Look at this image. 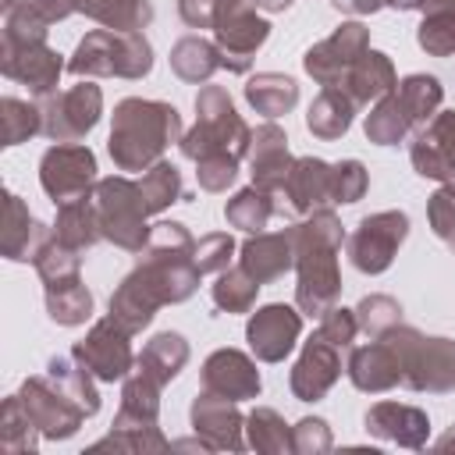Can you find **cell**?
I'll return each mask as SVG.
<instances>
[{
    "instance_id": "cell-1",
    "label": "cell",
    "mask_w": 455,
    "mask_h": 455,
    "mask_svg": "<svg viewBox=\"0 0 455 455\" xmlns=\"http://www.w3.org/2000/svg\"><path fill=\"white\" fill-rule=\"evenodd\" d=\"M203 270L196 267V242L185 224L160 220L149 231L139 267L110 295V316L128 331H142L153 313L167 302H185L199 288Z\"/></svg>"
},
{
    "instance_id": "cell-2",
    "label": "cell",
    "mask_w": 455,
    "mask_h": 455,
    "mask_svg": "<svg viewBox=\"0 0 455 455\" xmlns=\"http://www.w3.org/2000/svg\"><path fill=\"white\" fill-rule=\"evenodd\" d=\"M295 235V267H299V288L295 302L306 316H323L341 291L338 277V249H341V220L331 210H313L309 220L291 224Z\"/></svg>"
},
{
    "instance_id": "cell-3",
    "label": "cell",
    "mask_w": 455,
    "mask_h": 455,
    "mask_svg": "<svg viewBox=\"0 0 455 455\" xmlns=\"http://www.w3.org/2000/svg\"><path fill=\"white\" fill-rule=\"evenodd\" d=\"M171 142H181V117L171 103L128 96L114 107L107 149L121 171H149Z\"/></svg>"
},
{
    "instance_id": "cell-4",
    "label": "cell",
    "mask_w": 455,
    "mask_h": 455,
    "mask_svg": "<svg viewBox=\"0 0 455 455\" xmlns=\"http://www.w3.org/2000/svg\"><path fill=\"white\" fill-rule=\"evenodd\" d=\"M196 128L188 135H181V156L188 160H203V156H235L242 160L252 146V132L249 124L238 117L228 89L220 85H206L196 96Z\"/></svg>"
},
{
    "instance_id": "cell-5",
    "label": "cell",
    "mask_w": 455,
    "mask_h": 455,
    "mask_svg": "<svg viewBox=\"0 0 455 455\" xmlns=\"http://www.w3.org/2000/svg\"><path fill=\"white\" fill-rule=\"evenodd\" d=\"M153 68V46L142 32H114V28H96L89 32L75 57L68 60L71 75H92V78H142Z\"/></svg>"
},
{
    "instance_id": "cell-6",
    "label": "cell",
    "mask_w": 455,
    "mask_h": 455,
    "mask_svg": "<svg viewBox=\"0 0 455 455\" xmlns=\"http://www.w3.org/2000/svg\"><path fill=\"white\" fill-rule=\"evenodd\" d=\"M384 338L395 345L402 363V384L412 391L444 395L455 391V341L448 338H427L416 327H391Z\"/></svg>"
},
{
    "instance_id": "cell-7",
    "label": "cell",
    "mask_w": 455,
    "mask_h": 455,
    "mask_svg": "<svg viewBox=\"0 0 455 455\" xmlns=\"http://www.w3.org/2000/svg\"><path fill=\"white\" fill-rule=\"evenodd\" d=\"M92 203H96V213H100V231L107 242L121 245L124 252H142L146 242H149V210L142 203V192H139V181H128V178H100L96 181V192H92Z\"/></svg>"
},
{
    "instance_id": "cell-8",
    "label": "cell",
    "mask_w": 455,
    "mask_h": 455,
    "mask_svg": "<svg viewBox=\"0 0 455 455\" xmlns=\"http://www.w3.org/2000/svg\"><path fill=\"white\" fill-rule=\"evenodd\" d=\"M43 192L60 206L75 199H89L96 192V156L82 142H57L39 160Z\"/></svg>"
},
{
    "instance_id": "cell-9",
    "label": "cell",
    "mask_w": 455,
    "mask_h": 455,
    "mask_svg": "<svg viewBox=\"0 0 455 455\" xmlns=\"http://www.w3.org/2000/svg\"><path fill=\"white\" fill-rule=\"evenodd\" d=\"M409 235V217L402 210H380L359 220L348 235V259L363 274H384Z\"/></svg>"
},
{
    "instance_id": "cell-10",
    "label": "cell",
    "mask_w": 455,
    "mask_h": 455,
    "mask_svg": "<svg viewBox=\"0 0 455 455\" xmlns=\"http://www.w3.org/2000/svg\"><path fill=\"white\" fill-rule=\"evenodd\" d=\"M18 398H21V409L28 412V419L36 423V430L43 437H53V441L71 437L82 427V419L89 416L50 373L46 377H28L18 391Z\"/></svg>"
},
{
    "instance_id": "cell-11",
    "label": "cell",
    "mask_w": 455,
    "mask_h": 455,
    "mask_svg": "<svg viewBox=\"0 0 455 455\" xmlns=\"http://www.w3.org/2000/svg\"><path fill=\"white\" fill-rule=\"evenodd\" d=\"M0 68H4V75L11 82H21L36 96H50L57 89L60 71H64L60 53H53L46 46V39L18 36V32H4V60H0Z\"/></svg>"
},
{
    "instance_id": "cell-12",
    "label": "cell",
    "mask_w": 455,
    "mask_h": 455,
    "mask_svg": "<svg viewBox=\"0 0 455 455\" xmlns=\"http://www.w3.org/2000/svg\"><path fill=\"white\" fill-rule=\"evenodd\" d=\"M267 36H270V21L256 14L252 0L228 4L213 25V39H217V50H220L228 71H245L252 53L267 43Z\"/></svg>"
},
{
    "instance_id": "cell-13",
    "label": "cell",
    "mask_w": 455,
    "mask_h": 455,
    "mask_svg": "<svg viewBox=\"0 0 455 455\" xmlns=\"http://www.w3.org/2000/svg\"><path fill=\"white\" fill-rule=\"evenodd\" d=\"M370 50V32L363 21H341V28H334L327 39H320L316 46L306 50L302 57V68L309 78H316L323 89L327 85H338L348 68Z\"/></svg>"
},
{
    "instance_id": "cell-14",
    "label": "cell",
    "mask_w": 455,
    "mask_h": 455,
    "mask_svg": "<svg viewBox=\"0 0 455 455\" xmlns=\"http://www.w3.org/2000/svg\"><path fill=\"white\" fill-rule=\"evenodd\" d=\"M128 338H132V334H128L114 316H107V320L92 323V331L85 334V341L75 345L71 355H75L96 380L114 384V380H124V377L132 373V366H135V355H132Z\"/></svg>"
},
{
    "instance_id": "cell-15",
    "label": "cell",
    "mask_w": 455,
    "mask_h": 455,
    "mask_svg": "<svg viewBox=\"0 0 455 455\" xmlns=\"http://www.w3.org/2000/svg\"><path fill=\"white\" fill-rule=\"evenodd\" d=\"M103 110V92L92 82L71 85L68 92L53 96L43 107V135H50L53 142H78L82 135H89L100 121Z\"/></svg>"
},
{
    "instance_id": "cell-16",
    "label": "cell",
    "mask_w": 455,
    "mask_h": 455,
    "mask_svg": "<svg viewBox=\"0 0 455 455\" xmlns=\"http://www.w3.org/2000/svg\"><path fill=\"white\" fill-rule=\"evenodd\" d=\"M299 334H302V313L284 302H270V306L256 309L245 327V341L256 352V359H263V363H281L295 348Z\"/></svg>"
},
{
    "instance_id": "cell-17",
    "label": "cell",
    "mask_w": 455,
    "mask_h": 455,
    "mask_svg": "<svg viewBox=\"0 0 455 455\" xmlns=\"http://www.w3.org/2000/svg\"><path fill=\"white\" fill-rule=\"evenodd\" d=\"M345 352H348V348L327 341V338L316 331V334L306 341L299 363L291 366V391H295V398H299V402H316V398H323V395L334 387V380L341 377V355H345Z\"/></svg>"
},
{
    "instance_id": "cell-18",
    "label": "cell",
    "mask_w": 455,
    "mask_h": 455,
    "mask_svg": "<svg viewBox=\"0 0 455 455\" xmlns=\"http://www.w3.org/2000/svg\"><path fill=\"white\" fill-rule=\"evenodd\" d=\"M192 427L206 441V448H213V451H242L245 448V441H242L245 416L238 412V405L231 398L203 391L192 402Z\"/></svg>"
},
{
    "instance_id": "cell-19",
    "label": "cell",
    "mask_w": 455,
    "mask_h": 455,
    "mask_svg": "<svg viewBox=\"0 0 455 455\" xmlns=\"http://www.w3.org/2000/svg\"><path fill=\"white\" fill-rule=\"evenodd\" d=\"M409 160L423 178H437V181L455 178V114L451 110L437 114L430 124L419 128V135L409 146Z\"/></svg>"
},
{
    "instance_id": "cell-20",
    "label": "cell",
    "mask_w": 455,
    "mask_h": 455,
    "mask_svg": "<svg viewBox=\"0 0 455 455\" xmlns=\"http://www.w3.org/2000/svg\"><path fill=\"white\" fill-rule=\"evenodd\" d=\"M331 199V164L316 156H299L284 178V188L274 196L277 213H313Z\"/></svg>"
},
{
    "instance_id": "cell-21",
    "label": "cell",
    "mask_w": 455,
    "mask_h": 455,
    "mask_svg": "<svg viewBox=\"0 0 455 455\" xmlns=\"http://www.w3.org/2000/svg\"><path fill=\"white\" fill-rule=\"evenodd\" d=\"M259 370L256 363L238 348H217L203 363V391H213L231 402H245L259 395Z\"/></svg>"
},
{
    "instance_id": "cell-22",
    "label": "cell",
    "mask_w": 455,
    "mask_h": 455,
    "mask_svg": "<svg viewBox=\"0 0 455 455\" xmlns=\"http://www.w3.org/2000/svg\"><path fill=\"white\" fill-rule=\"evenodd\" d=\"M348 380L370 395H380V391H391L395 384H402V363H398L395 345L380 334L370 345L352 348L348 352Z\"/></svg>"
},
{
    "instance_id": "cell-23",
    "label": "cell",
    "mask_w": 455,
    "mask_h": 455,
    "mask_svg": "<svg viewBox=\"0 0 455 455\" xmlns=\"http://www.w3.org/2000/svg\"><path fill=\"white\" fill-rule=\"evenodd\" d=\"M291 267H295V235H291V228H284V231H256L242 245V270L256 284H270Z\"/></svg>"
},
{
    "instance_id": "cell-24",
    "label": "cell",
    "mask_w": 455,
    "mask_h": 455,
    "mask_svg": "<svg viewBox=\"0 0 455 455\" xmlns=\"http://www.w3.org/2000/svg\"><path fill=\"white\" fill-rule=\"evenodd\" d=\"M366 430L380 441H395L402 448H423L430 437V419L423 409L405 402H377L366 409Z\"/></svg>"
},
{
    "instance_id": "cell-25",
    "label": "cell",
    "mask_w": 455,
    "mask_h": 455,
    "mask_svg": "<svg viewBox=\"0 0 455 455\" xmlns=\"http://www.w3.org/2000/svg\"><path fill=\"white\" fill-rule=\"evenodd\" d=\"M249 149H252V185L277 196L284 188V178H288L291 164H295L291 153H288V135L274 121H267L252 132Z\"/></svg>"
},
{
    "instance_id": "cell-26",
    "label": "cell",
    "mask_w": 455,
    "mask_h": 455,
    "mask_svg": "<svg viewBox=\"0 0 455 455\" xmlns=\"http://www.w3.org/2000/svg\"><path fill=\"white\" fill-rule=\"evenodd\" d=\"M395 85H398L395 64H391L387 53H380V50H366V53L348 68V75L338 82V89H345L355 107L384 100Z\"/></svg>"
},
{
    "instance_id": "cell-27",
    "label": "cell",
    "mask_w": 455,
    "mask_h": 455,
    "mask_svg": "<svg viewBox=\"0 0 455 455\" xmlns=\"http://www.w3.org/2000/svg\"><path fill=\"white\" fill-rule=\"evenodd\" d=\"M50 231L25 210V203L7 192V210H4V256L7 259H39V252L50 245Z\"/></svg>"
},
{
    "instance_id": "cell-28",
    "label": "cell",
    "mask_w": 455,
    "mask_h": 455,
    "mask_svg": "<svg viewBox=\"0 0 455 455\" xmlns=\"http://www.w3.org/2000/svg\"><path fill=\"white\" fill-rule=\"evenodd\" d=\"M419 124V117H416V110L405 103V96L398 92V85L384 96V100H377V107L370 110V117H366V139L370 142H377V146H395V142H402L405 135H409V128H416Z\"/></svg>"
},
{
    "instance_id": "cell-29",
    "label": "cell",
    "mask_w": 455,
    "mask_h": 455,
    "mask_svg": "<svg viewBox=\"0 0 455 455\" xmlns=\"http://www.w3.org/2000/svg\"><path fill=\"white\" fill-rule=\"evenodd\" d=\"M53 238L75 252H85L92 249L103 231H100V213H96V203L92 196L89 199H75V203H60L57 206V231Z\"/></svg>"
},
{
    "instance_id": "cell-30",
    "label": "cell",
    "mask_w": 455,
    "mask_h": 455,
    "mask_svg": "<svg viewBox=\"0 0 455 455\" xmlns=\"http://www.w3.org/2000/svg\"><path fill=\"white\" fill-rule=\"evenodd\" d=\"M352 114H355V103L345 89L338 85H327L313 103H309V114H306V124L316 139H338L348 132L352 124Z\"/></svg>"
},
{
    "instance_id": "cell-31",
    "label": "cell",
    "mask_w": 455,
    "mask_h": 455,
    "mask_svg": "<svg viewBox=\"0 0 455 455\" xmlns=\"http://www.w3.org/2000/svg\"><path fill=\"white\" fill-rule=\"evenodd\" d=\"M75 11L114 32H142L153 21L149 0H75Z\"/></svg>"
},
{
    "instance_id": "cell-32",
    "label": "cell",
    "mask_w": 455,
    "mask_h": 455,
    "mask_svg": "<svg viewBox=\"0 0 455 455\" xmlns=\"http://www.w3.org/2000/svg\"><path fill=\"white\" fill-rule=\"evenodd\" d=\"M245 100L256 107V114H263V117L274 121V117L288 114V110L299 103V85H295V78H288V75L263 71V75H252V78H249Z\"/></svg>"
},
{
    "instance_id": "cell-33",
    "label": "cell",
    "mask_w": 455,
    "mask_h": 455,
    "mask_svg": "<svg viewBox=\"0 0 455 455\" xmlns=\"http://www.w3.org/2000/svg\"><path fill=\"white\" fill-rule=\"evenodd\" d=\"M220 64H224V57H220L217 43H210L203 36H185L171 50V71L185 82H206Z\"/></svg>"
},
{
    "instance_id": "cell-34",
    "label": "cell",
    "mask_w": 455,
    "mask_h": 455,
    "mask_svg": "<svg viewBox=\"0 0 455 455\" xmlns=\"http://www.w3.org/2000/svg\"><path fill=\"white\" fill-rule=\"evenodd\" d=\"M160 387H164V384L135 363V366H132V373L124 377V387H121V409H117V416L135 419V423H156V412H160Z\"/></svg>"
},
{
    "instance_id": "cell-35",
    "label": "cell",
    "mask_w": 455,
    "mask_h": 455,
    "mask_svg": "<svg viewBox=\"0 0 455 455\" xmlns=\"http://www.w3.org/2000/svg\"><path fill=\"white\" fill-rule=\"evenodd\" d=\"M416 43L430 57L455 53V0H427L423 4V21L416 32Z\"/></svg>"
},
{
    "instance_id": "cell-36",
    "label": "cell",
    "mask_w": 455,
    "mask_h": 455,
    "mask_svg": "<svg viewBox=\"0 0 455 455\" xmlns=\"http://www.w3.org/2000/svg\"><path fill=\"white\" fill-rule=\"evenodd\" d=\"M135 363H139L146 373H153L160 384H167V380H174V377L181 373V366L188 363V345H185L181 334L164 331V334H156V338L146 341V348H142V355H139Z\"/></svg>"
},
{
    "instance_id": "cell-37",
    "label": "cell",
    "mask_w": 455,
    "mask_h": 455,
    "mask_svg": "<svg viewBox=\"0 0 455 455\" xmlns=\"http://www.w3.org/2000/svg\"><path fill=\"white\" fill-rule=\"evenodd\" d=\"M245 434H249V448L256 451H267V455H281V451H295V437H291V427L267 405L252 409L245 416Z\"/></svg>"
},
{
    "instance_id": "cell-38",
    "label": "cell",
    "mask_w": 455,
    "mask_h": 455,
    "mask_svg": "<svg viewBox=\"0 0 455 455\" xmlns=\"http://www.w3.org/2000/svg\"><path fill=\"white\" fill-rule=\"evenodd\" d=\"M274 213H277V210H274V196L263 192V188H256V185L235 192V196L228 199V206H224L228 224H235V228H242V231H252V235L263 231Z\"/></svg>"
},
{
    "instance_id": "cell-39",
    "label": "cell",
    "mask_w": 455,
    "mask_h": 455,
    "mask_svg": "<svg viewBox=\"0 0 455 455\" xmlns=\"http://www.w3.org/2000/svg\"><path fill=\"white\" fill-rule=\"evenodd\" d=\"M46 313H50V320H57V323H64V327L85 323L89 313H92V295H89V288L82 284V277H75V281H68V284L46 288Z\"/></svg>"
},
{
    "instance_id": "cell-40",
    "label": "cell",
    "mask_w": 455,
    "mask_h": 455,
    "mask_svg": "<svg viewBox=\"0 0 455 455\" xmlns=\"http://www.w3.org/2000/svg\"><path fill=\"white\" fill-rule=\"evenodd\" d=\"M92 448H121V451H160L167 448V437L160 434L156 423H135L124 416H114V427L103 441H96Z\"/></svg>"
},
{
    "instance_id": "cell-41",
    "label": "cell",
    "mask_w": 455,
    "mask_h": 455,
    "mask_svg": "<svg viewBox=\"0 0 455 455\" xmlns=\"http://www.w3.org/2000/svg\"><path fill=\"white\" fill-rule=\"evenodd\" d=\"M139 192H142V203H146L149 213H160V210H167L171 203L185 199V192H181V174H178V167L167 164V160L153 164V167L142 174Z\"/></svg>"
},
{
    "instance_id": "cell-42",
    "label": "cell",
    "mask_w": 455,
    "mask_h": 455,
    "mask_svg": "<svg viewBox=\"0 0 455 455\" xmlns=\"http://www.w3.org/2000/svg\"><path fill=\"white\" fill-rule=\"evenodd\" d=\"M46 373H50V377H53V380H57V384H60V387H64V391H68L89 416L100 409V395H96V387H92V380H89L92 373H89L75 355H71V359H68V355L50 359V363H46Z\"/></svg>"
},
{
    "instance_id": "cell-43",
    "label": "cell",
    "mask_w": 455,
    "mask_h": 455,
    "mask_svg": "<svg viewBox=\"0 0 455 455\" xmlns=\"http://www.w3.org/2000/svg\"><path fill=\"white\" fill-rule=\"evenodd\" d=\"M36 132H43V110L25 103V100L4 96L0 100V139H4V146H18V142L32 139Z\"/></svg>"
},
{
    "instance_id": "cell-44",
    "label": "cell",
    "mask_w": 455,
    "mask_h": 455,
    "mask_svg": "<svg viewBox=\"0 0 455 455\" xmlns=\"http://www.w3.org/2000/svg\"><path fill=\"white\" fill-rule=\"evenodd\" d=\"M256 291H259V284L242 267L220 270L217 284H213V306L224 309V313H249L252 302H256Z\"/></svg>"
},
{
    "instance_id": "cell-45",
    "label": "cell",
    "mask_w": 455,
    "mask_h": 455,
    "mask_svg": "<svg viewBox=\"0 0 455 455\" xmlns=\"http://www.w3.org/2000/svg\"><path fill=\"white\" fill-rule=\"evenodd\" d=\"M36 423L21 409V398L11 395L4 402V427H0V448L4 451H32L36 448Z\"/></svg>"
},
{
    "instance_id": "cell-46",
    "label": "cell",
    "mask_w": 455,
    "mask_h": 455,
    "mask_svg": "<svg viewBox=\"0 0 455 455\" xmlns=\"http://www.w3.org/2000/svg\"><path fill=\"white\" fill-rule=\"evenodd\" d=\"M355 320H359V331H366L370 338H380L384 331L402 323V306L391 295H366L355 306Z\"/></svg>"
},
{
    "instance_id": "cell-47",
    "label": "cell",
    "mask_w": 455,
    "mask_h": 455,
    "mask_svg": "<svg viewBox=\"0 0 455 455\" xmlns=\"http://www.w3.org/2000/svg\"><path fill=\"white\" fill-rule=\"evenodd\" d=\"M370 178L359 160H338L331 167V203H359Z\"/></svg>"
},
{
    "instance_id": "cell-48",
    "label": "cell",
    "mask_w": 455,
    "mask_h": 455,
    "mask_svg": "<svg viewBox=\"0 0 455 455\" xmlns=\"http://www.w3.org/2000/svg\"><path fill=\"white\" fill-rule=\"evenodd\" d=\"M427 217H430L434 235H437L448 249H455V178L444 181V185L430 196V203H427Z\"/></svg>"
},
{
    "instance_id": "cell-49",
    "label": "cell",
    "mask_w": 455,
    "mask_h": 455,
    "mask_svg": "<svg viewBox=\"0 0 455 455\" xmlns=\"http://www.w3.org/2000/svg\"><path fill=\"white\" fill-rule=\"evenodd\" d=\"M235 252V238L228 231H213V235H203L196 242V267L203 274H220L228 270V259Z\"/></svg>"
},
{
    "instance_id": "cell-50",
    "label": "cell",
    "mask_w": 455,
    "mask_h": 455,
    "mask_svg": "<svg viewBox=\"0 0 455 455\" xmlns=\"http://www.w3.org/2000/svg\"><path fill=\"white\" fill-rule=\"evenodd\" d=\"M238 174V160L235 156H203L196 160V178H199V188L206 192H224Z\"/></svg>"
},
{
    "instance_id": "cell-51",
    "label": "cell",
    "mask_w": 455,
    "mask_h": 455,
    "mask_svg": "<svg viewBox=\"0 0 455 455\" xmlns=\"http://www.w3.org/2000/svg\"><path fill=\"white\" fill-rule=\"evenodd\" d=\"M327 341L341 345V348H352L355 334H359V320H355V309H341V306H331L323 316H320V327H316Z\"/></svg>"
},
{
    "instance_id": "cell-52",
    "label": "cell",
    "mask_w": 455,
    "mask_h": 455,
    "mask_svg": "<svg viewBox=\"0 0 455 455\" xmlns=\"http://www.w3.org/2000/svg\"><path fill=\"white\" fill-rule=\"evenodd\" d=\"M291 437H295V451H299V455H320V451H327V448L334 444L327 423L316 419V416L299 419V423L291 427Z\"/></svg>"
},
{
    "instance_id": "cell-53",
    "label": "cell",
    "mask_w": 455,
    "mask_h": 455,
    "mask_svg": "<svg viewBox=\"0 0 455 455\" xmlns=\"http://www.w3.org/2000/svg\"><path fill=\"white\" fill-rule=\"evenodd\" d=\"M228 4H235V0H178V14L192 28H213Z\"/></svg>"
},
{
    "instance_id": "cell-54",
    "label": "cell",
    "mask_w": 455,
    "mask_h": 455,
    "mask_svg": "<svg viewBox=\"0 0 455 455\" xmlns=\"http://www.w3.org/2000/svg\"><path fill=\"white\" fill-rule=\"evenodd\" d=\"M387 0H334V7H341V11H348V14H373V11H380Z\"/></svg>"
},
{
    "instance_id": "cell-55",
    "label": "cell",
    "mask_w": 455,
    "mask_h": 455,
    "mask_svg": "<svg viewBox=\"0 0 455 455\" xmlns=\"http://www.w3.org/2000/svg\"><path fill=\"white\" fill-rule=\"evenodd\" d=\"M263 11H284V7H291V0H256Z\"/></svg>"
},
{
    "instance_id": "cell-56",
    "label": "cell",
    "mask_w": 455,
    "mask_h": 455,
    "mask_svg": "<svg viewBox=\"0 0 455 455\" xmlns=\"http://www.w3.org/2000/svg\"><path fill=\"white\" fill-rule=\"evenodd\" d=\"M391 7H398V11H416V7H423L427 0H387Z\"/></svg>"
},
{
    "instance_id": "cell-57",
    "label": "cell",
    "mask_w": 455,
    "mask_h": 455,
    "mask_svg": "<svg viewBox=\"0 0 455 455\" xmlns=\"http://www.w3.org/2000/svg\"><path fill=\"white\" fill-rule=\"evenodd\" d=\"M451 444H455V430H448V434L437 441V448H451Z\"/></svg>"
}]
</instances>
